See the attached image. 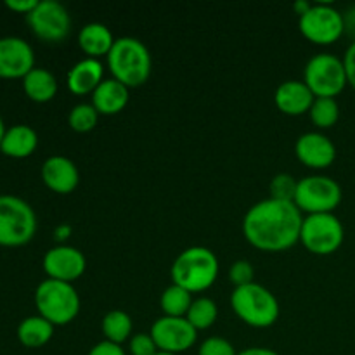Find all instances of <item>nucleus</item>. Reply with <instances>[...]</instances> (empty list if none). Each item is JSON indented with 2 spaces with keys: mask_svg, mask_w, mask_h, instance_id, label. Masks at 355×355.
I'll list each match as a JSON object with an SVG mask.
<instances>
[{
  "mask_svg": "<svg viewBox=\"0 0 355 355\" xmlns=\"http://www.w3.org/2000/svg\"><path fill=\"white\" fill-rule=\"evenodd\" d=\"M304 214L293 201L274 198L253 205L243 218V236L253 248L267 253L286 252L300 241Z\"/></svg>",
  "mask_w": 355,
  "mask_h": 355,
  "instance_id": "1",
  "label": "nucleus"
},
{
  "mask_svg": "<svg viewBox=\"0 0 355 355\" xmlns=\"http://www.w3.org/2000/svg\"><path fill=\"white\" fill-rule=\"evenodd\" d=\"M106 61L113 78L123 83L127 89L144 85L151 76V52L139 38H116L113 49L106 55Z\"/></svg>",
  "mask_w": 355,
  "mask_h": 355,
  "instance_id": "2",
  "label": "nucleus"
},
{
  "mask_svg": "<svg viewBox=\"0 0 355 355\" xmlns=\"http://www.w3.org/2000/svg\"><path fill=\"white\" fill-rule=\"evenodd\" d=\"M218 259L211 250L205 246H189L173 260L170 277L172 284L194 295L214 286L218 277Z\"/></svg>",
  "mask_w": 355,
  "mask_h": 355,
  "instance_id": "3",
  "label": "nucleus"
},
{
  "mask_svg": "<svg viewBox=\"0 0 355 355\" xmlns=\"http://www.w3.org/2000/svg\"><path fill=\"white\" fill-rule=\"evenodd\" d=\"M231 307L234 314L252 328H270L279 319V302L276 295L259 283L234 288Z\"/></svg>",
  "mask_w": 355,
  "mask_h": 355,
  "instance_id": "4",
  "label": "nucleus"
},
{
  "mask_svg": "<svg viewBox=\"0 0 355 355\" xmlns=\"http://www.w3.org/2000/svg\"><path fill=\"white\" fill-rule=\"evenodd\" d=\"M35 305L38 315L47 319L54 326H66L80 314L78 291L71 283H62L55 279H44L35 290Z\"/></svg>",
  "mask_w": 355,
  "mask_h": 355,
  "instance_id": "5",
  "label": "nucleus"
},
{
  "mask_svg": "<svg viewBox=\"0 0 355 355\" xmlns=\"http://www.w3.org/2000/svg\"><path fill=\"white\" fill-rule=\"evenodd\" d=\"M37 214L28 201L0 194V246H23L35 238Z\"/></svg>",
  "mask_w": 355,
  "mask_h": 355,
  "instance_id": "6",
  "label": "nucleus"
},
{
  "mask_svg": "<svg viewBox=\"0 0 355 355\" xmlns=\"http://www.w3.org/2000/svg\"><path fill=\"white\" fill-rule=\"evenodd\" d=\"M304 82L315 97L335 99L349 85L343 59L329 52L312 55L305 64Z\"/></svg>",
  "mask_w": 355,
  "mask_h": 355,
  "instance_id": "7",
  "label": "nucleus"
},
{
  "mask_svg": "<svg viewBox=\"0 0 355 355\" xmlns=\"http://www.w3.org/2000/svg\"><path fill=\"white\" fill-rule=\"evenodd\" d=\"M345 239V229L335 214H315L304 217L300 243L312 255L326 257L338 252Z\"/></svg>",
  "mask_w": 355,
  "mask_h": 355,
  "instance_id": "8",
  "label": "nucleus"
},
{
  "mask_svg": "<svg viewBox=\"0 0 355 355\" xmlns=\"http://www.w3.org/2000/svg\"><path fill=\"white\" fill-rule=\"evenodd\" d=\"M342 187L326 175H309L298 180L293 203L302 214H333L342 203Z\"/></svg>",
  "mask_w": 355,
  "mask_h": 355,
  "instance_id": "9",
  "label": "nucleus"
},
{
  "mask_svg": "<svg viewBox=\"0 0 355 355\" xmlns=\"http://www.w3.org/2000/svg\"><path fill=\"white\" fill-rule=\"evenodd\" d=\"M298 30L312 44L331 45L345 33V19L331 3H314L298 17Z\"/></svg>",
  "mask_w": 355,
  "mask_h": 355,
  "instance_id": "10",
  "label": "nucleus"
},
{
  "mask_svg": "<svg viewBox=\"0 0 355 355\" xmlns=\"http://www.w3.org/2000/svg\"><path fill=\"white\" fill-rule=\"evenodd\" d=\"M26 23L35 37L51 44L62 42L71 30L68 9L55 0H38L37 7L26 16Z\"/></svg>",
  "mask_w": 355,
  "mask_h": 355,
  "instance_id": "11",
  "label": "nucleus"
},
{
  "mask_svg": "<svg viewBox=\"0 0 355 355\" xmlns=\"http://www.w3.org/2000/svg\"><path fill=\"white\" fill-rule=\"evenodd\" d=\"M149 335L155 340L159 352L173 355L187 352L198 340V331L186 318H168V315L156 319Z\"/></svg>",
  "mask_w": 355,
  "mask_h": 355,
  "instance_id": "12",
  "label": "nucleus"
},
{
  "mask_svg": "<svg viewBox=\"0 0 355 355\" xmlns=\"http://www.w3.org/2000/svg\"><path fill=\"white\" fill-rule=\"evenodd\" d=\"M42 266H44L49 279L73 284L85 272L87 260L85 255L80 250H76L75 246L58 245L45 253Z\"/></svg>",
  "mask_w": 355,
  "mask_h": 355,
  "instance_id": "13",
  "label": "nucleus"
},
{
  "mask_svg": "<svg viewBox=\"0 0 355 355\" xmlns=\"http://www.w3.org/2000/svg\"><path fill=\"white\" fill-rule=\"evenodd\" d=\"M35 68V51L24 38H0V78L23 80Z\"/></svg>",
  "mask_w": 355,
  "mask_h": 355,
  "instance_id": "14",
  "label": "nucleus"
},
{
  "mask_svg": "<svg viewBox=\"0 0 355 355\" xmlns=\"http://www.w3.org/2000/svg\"><path fill=\"white\" fill-rule=\"evenodd\" d=\"M295 155L298 162L309 168L324 170L336 159V148L328 135L321 132H307L295 142Z\"/></svg>",
  "mask_w": 355,
  "mask_h": 355,
  "instance_id": "15",
  "label": "nucleus"
},
{
  "mask_svg": "<svg viewBox=\"0 0 355 355\" xmlns=\"http://www.w3.org/2000/svg\"><path fill=\"white\" fill-rule=\"evenodd\" d=\"M42 180L51 191L58 194H69L78 187L80 172L78 166L68 156H49L40 170Z\"/></svg>",
  "mask_w": 355,
  "mask_h": 355,
  "instance_id": "16",
  "label": "nucleus"
},
{
  "mask_svg": "<svg viewBox=\"0 0 355 355\" xmlns=\"http://www.w3.org/2000/svg\"><path fill=\"white\" fill-rule=\"evenodd\" d=\"M315 96L311 92L304 80H286L281 83L274 94V103L277 110L288 116H300L309 113Z\"/></svg>",
  "mask_w": 355,
  "mask_h": 355,
  "instance_id": "17",
  "label": "nucleus"
},
{
  "mask_svg": "<svg viewBox=\"0 0 355 355\" xmlns=\"http://www.w3.org/2000/svg\"><path fill=\"white\" fill-rule=\"evenodd\" d=\"M104 66L99 59L83 58L68 71V89L75 96H92L94 90L103 83Z\"/></svg>",
  "mask_w": 355,
  "mask_h": 355,
  "instance_id": "18",
  "label": "nucleus"
},
{
  "mask_svg": "<svg viewBox=\"0 0 355 355\" xmlns=\"http://www.w3.org/2000/svg\"><path fill=\"white\" fill-rule=\"evenodd\" d=\"M128 101H130V89L111 76V78H104L103 83L94 90L90 103L99 114L113 116L127 107Z\"/></svg>",
  "mask_w": 355,
  "mask_h": 355,
  "instance_id": "19",
  "label": "nucleus"
},
{
  "mask_svg": "<svg viewBox=\"0 0 355 355\" xmlns=\"http://www.w3.org/2000/svg\"><path fill=\"white\" fill-rule=\"evenodd\" d=\"M38 146V135L30 125H12L6 130L0 144V151L9 158L23 159L35 153Z\"/></svg>",
  "mask_w": 355,
  "mask_h": 355,
  "instance_id": "20",
  "label": "nucleus"
},
{
  "mask_svg": "<svg viewBox=\"0 0 355 355\" xmlns=\"http://www.w3.org/2000/svg\"><path fill=\"white\" fill-rule=\"evenodd\" d=\"M116 38L110 28L103 23H87L78 33V47L85 52L87 58L99 59L110 54Z\"/></svg>",
  "mask_w": 355,
  "mask_h": 355,
  "instance_id": "21",
  "label": "nucleus"
},
{
  "mask_svg": "<svg viewBox=\"0 0 355 355\" xmlns=\"http://www.w3.org/2000/svg\"><path fill=\"white\" fill-rule=\"evenodd\" d=\"M58 78L54 73H51L45 68H37L35 66L30 73L23 78V90L28 99L33 103H49L58 94Z\"/></svg>",
  "mask_w": 355,
  "mask_h": 355,
  "instance_id": "22",
  "label": "nucleus"
},
{
  "mask_svg": "<svg viewBox=\"0 0 355 355\" xmlns=\"http://www.w3.org/2000/svg\"><path fill=\"white\" fill-rule=\"evenodd\" d=\"M54 324L42 315H30L17 326V340L26 349H40L47 345L54 336Z\"/></svg>",
  "mask_w": 355,
  "mask_h": 355,
  "instance_id": "23",
  "label": "nucleus"
},
{
  "mask_svg": "<svg viewBox=\"0 0 355 355\" xmlns=\"http://www.w3.org/2000/svg\"><path fill=\"white\" fill-rule=\"evenodd\" d=\"M101 331H103L104 340L116 345H123L125 342L132 338L134 331V322L132 318L123 311H110L103 318L101 322Z\"/></svg>",
  "mask_w": 355,
  "mask_h": 355,
  "instance_id": "24",
  "label": "nucleus"
},
{
  "mask_svg": "<svg viewBox=\"0 0 355 355\" xmlns=\"http://www.w3.org/2000/svg\"><path fill=\"white\" fill-rule=\"evenodd\" d=\"M193 302V293L177 286V284H170L162 293L159 307H162L163 315H168V318H186Z\"/></svg>",
  "mask_w": 355,
  "mask_h": 355,
  "instance_id": "25",
  "label": "nucleus"
},
{
  "mask_svg": "<svg viewBox=\"0 0 355 355\" xmlns=\"http://www.w3.org/2000/svg\"><path fill=\"white\" fill-rule=\"evenodd\" d=\"M187 321L193 324L196 331H203V329L211 328L218 319V307L215 300L208 297H200L193 302L189 312L186 315Z\"/></svg>",
  "mask_w": 355,
  "mask_h": 355,
  "instance_id": "26",
  "label": "nucleus"
},
{
  "mask_svg": "<svg viewBox=\"0 0 355 355\" xmlns=\"http://www.w3.org/2000/svg\"><path fill=\"white\" fill-rule=\"evenodd\" d=\"M309 114L311 121L318 128H331L340 118V106L336 99L331 97H315Z\"/></svg>",
  "mask_w": 355,
  "mask_h": 355,
  "instance_id": "27",
  "label": "nucleus"
},
{
  "mask_svg": "<svg viewBox=\"0 0 355 355\" xmlns=\"http://www.w3.org/2000/svg\"><path fill=\"white\" fill-rule=\"evenodd\" d=\"M97 120H99V113L96 111V107L92 106V103H80L76 106L71 107L68 114V125L71 127V130L78 132V134H85L96 128Z\"/></svg>",
  "mask_w": 355,
  "mask_h": 355,
  "instance_id": "28",
  "label": "nucleus"
},
{
  "mask_svg": "<svg viewBox=\"0 0 355 355\" xmlns=\"http://www.w3.org/2000/svg\"><path fill=\"white\" fill-rule=\"evenodd\" d=\"M298 180L290 173H277L272 177L269 184V194L274 200L281 201H293L297 194Z\"/></svg>",
  "mask_w": 355,
  "mask_h": 355,
  "instance_id": "29",
  "label": "nucleus"
},
{
  "mask_svg": "<svg viewBox=\"0 0 355 355\" xmlns=\"http://www.w3.org/2000/svg\"><path fill=\"white\" fill-rule=\"evenodd\" d=\"M255 269L248 260H238L229 267V281L234 284L236 288L246 286L250 283H255Z\"/></svg>",
  "mask_w": 355,
  "mask_h": 355,
  "instance_id": "30",
  "label": "nucleus"
},
{
  "mask_svg": "<svg viewBox=\"0 0 355 355\" xmlns=\"http://www.w3.org/2000/svg\"><path fill=\"white\" fill-rule=\"evenodd\" d=\"M198 355H238L234 345L222 336H210L201 342Z\"/></svg>",
  "mask_w": 355,
  "mask_h": 355,
  "instance_id": "31",
  "label": "nucleus"
},
{
  "mask_svg": "<svg viewBox=\"0 0 355 355\" xmlns=\"http://www.w3.org/2000/svg\"><path fill=\"white\" fill-rule=\"evenodd\" d=\"M128 352L130 355H156L159 350L149 333H137L128 340Z\"/></svg>",
  "mask_w": 355,
  "mask_h": 355,
  "instance_id": "32",
  "label": "nucleus"
},
{
  "mask_svg": "<svg viewBox=\"0 0 355 355\" xmlns=\"http://www.w3.org/2000/svg\"><path fill=\"white\" fill-rule=\"evenodd\" d=\"M87 355H127V352H125L121 345L103 340V342L96 343Z\"/></svg>",
  "mask_w": 355,
  "mask_h": 355,
  "instance_id": "33",
  "label": "nucleus"
},
{
  "mask_svg": "<svg viewBox=\"0 0 355 355\" xmlns=\"http://www.w3.org/2000/svg\"><path fill=\"white\" fill-rule=\"evenodd\" d=\"M343 64H345V73H347V82L349 85L355 89V40L349 45L345 52V58H343Z\"/></svg>",
  "mask_w": 355,
  "mask_h": 355,
  "instance_id": "34",
  "label": "nucleus"
},
{
  "mask_svg": "<svg viewBox=\"0 0 355 355\" xmlns=\"http://www.w3.org/2000/svg\"><path fill=\"white\" fill-rule=\"evenodd\" d=\"M38 0H6V7L7 9L14 10V12H19L28 16L31 10L37 7Z\"/></svg>",
  "mask_w": 355,
  "mask_h": 355,
  "instance_id": "35",
  "label": "nucleus"
},
{
  "mask_svg": "<svg viewBox=\"0 0 355 355\" xmlns=\"http://www.w3.org/2000/svg\"><path fill=\"white\" fill-rule=\"evenodd\" d=\"M71 225H68V224H59L58 227L54 229V236H55V239H58L59 243H61V245H64V241L66 239L69 238V236H71Z\"/></svg>",
  "mask_w": 355,
  "mask_h": 355,
  "instance_id": "36",
  "label": "nucleus"
},
{
  "mask_svg": "<svg viewBox=\"0 0 355 355\" xmlns=\"http://www.w3.org/2000/svg\"><path fill=\"white\" fill-rule=\"evenodd\" d=\"M238 355H279L276 350L267 349V347H250V349L241 350Z\"/></svg>",
  "mask_w": 355,
  "mask_h": 355,
  "instance_id": "37",
  "label": "nucleus"
},
{
  "mask_svg": "<svg viewBox=\"0 0 355 355\" xmlns=\"http://www.w3.org/2000/svg\"><path fill=\"white\" fill-rule=\"evenodd\" d=\"M311 7H312V3H309L307 0H297V2L293 3V9H295V12L298 14V17L304 16V14L311 9Z\"/></svg>",
  "mask_w": 355,
  "mask_h": 355,
  "instance_id": "38",
  "label": "nucleus"
},
{
  "mask_svg": "<svg viewBox=\"0 0 355 355\" xmlns=\"http://www.w3.org/2000/svg\"><path fill=\"white\" fill-rule=\"evenodd\" d=\"M6 123H3V118L0 116V144H2V139H3V135H6Z\"/></svg>",
  "mask_w": 355,
  "mask_h": 355,
  "instance_id": "39",
  "label": "nucleus"
},
{
  "mask_svg": "<svg viewBox=\"0 0 355 355\" xmlns=\"http://www.w3.org/2000/svg\"><path fill=\"white\" fill-rule=\"evenodd\" d=\"M156 355H173V354H166V352H158Z\"/></svg>",
  "mask_w": 355,
  "mask_h": 355,
  "instance_id": "40",
  "label": "nucleus"
}]
</instances>
